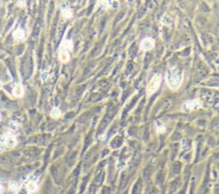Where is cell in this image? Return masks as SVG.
<instances>
[{
  "label": "cell",
  "instance_id": "cell-3",
  "mask_svg": "<svg viewBox=\"0 0 219 194\" xmlns=\"http://www.w3.org/2000/svg\"><path fill=\"white\" fill-rule=\"evenodd\" d=\"M202 106V103L200 99H193V100L187 101L182 104V110L183 112H190L191 110H197Z\"/></svg>",
  "mask_w": 219,
  "mask_h": 194
},
{
  "label": "cell",
  "instance_id": "cell-4",
  "mask_svg": "<svg viewBox=\"0 0 219 194\" xmlns=\"http://www.w3.org/2000/svg\"><path fill=\"white\" fill-rule=\"evenodd\" d=\"M154 45L155 41L152 38H145L141 42V49L144 51H150L154 47Z\"/></svg>",
  "mask_w": 219,
  "mask_h": 194
},
{
  "label": "cell",
  "instance_id": "cell-11",
  "mask_svg": "<svg viewBox=\"0 0 219 194\" xmlns=\"http://www.w3.org/2000/svg\"><path fill=\"white\" fill-rule=\"evenodd\" d=\"M51 116L52 118H58L61 116V111L58 108H54L51 111Z\"/></svg>",
  "mask_w": 219,
  "mask_h": 194
},
{
  "label": "cell",
  "instance_id": "cell-23",
  "mask_svg": "<svg viewBox=\"0 0 219 194\" xmlns=\"http://www.w3.org/2000/svg\"><path fill=\"white\" fill-rule=\"evenodd\" d=\"M5 135H6V137H7V138H8V137H11V136H14V135H13V134H12L11 132H7V133L5 134Z\"/></svg>",
  "mask_w": 219,
  "mask_h": 194
},
{
  "label": "cell",
  "instance_id": "cell-16",
  "mask_svg": "<svg viewBox=\"0 0 219 194\" xmlns=\"http://www.w3.org/2000/svg\"><path fill=\"white\" fill-rule=\"evenodd\" d=\"M166 128L165 127H164V125H159L158 127H157V132L159 133V134H164V132H165Z\"/></svg>",
  "mask_w": 219,
  "mask_h": 194
},
{
  "label": "cell",
  "instance_id": "cell-5",
  "mask_svg": "<svg viewBox=\"0 0 219 194\" xmlns=\"http://www.w3.org/2000/svg\"><path fill=\"white\" fill-rule=\"evenodd\" d=\"M58 58H59V60L63 62H68V61L69 60V53H68L67 50H64V49L61 50L59 51V54H58Z\"/></svg>",
  "mask_w": 219,
  "mask_h": 194
},
{
  "label": "cell",
  "instance_id": "cell-9",
  "mask_svg": "<svg viewBox=\"0 0 219 194\" xmlns=\"http://www.w3.org/2000/svg\"><path fill=\"white\" fill-rule=\"evenodd\" d=\"M5 144L8 147H14V146L15 145V144H16V138L14 137V136L8 137Z\"/></svg>",
  "mask_w": 219,
  "mask_h": 194
},
{
  "label": "cell",
  "instance_id": "cell-19",
  "mask_svg": "<svg viewBox=\"0 0 219 194\" xmlns=\"http://www.w3.org/2000/svg\"><path fill=\"white\" fill-rule=\"evenodd\" d=\"M6 140H7V137H6L5 134L0 136V143L1 144H4L6 142Z\"/></svg>",
  "mask_w": 219,
  "mask_h": 194
},
{
  "label": "cell",
  "instance_id": "cell-24",
  "mask_svg": "<svg viewBox=\"0 0 219 194\" xmlns=\"http://www.w3.org/2000/svg\"><path fill=\"white\" fill-rule=\"evenodd\" d=\"M4 152V146L0 145V152Z\"/></svg>",
  "mask_w": 219,
  "mask_h": 194
},
{
  "label": "cell",
  "instance_id": "cell-13",
  "mask_svg": "<svg viewBox=\"0 0 219 194\" xmlns=\"http://www.w3.org/2000/svg\"><path fill=\"white\" fill-rule=\"evenodd\" d=\"M19 127V124L17 123V121H11L10 122V128L12 131H16Z\"/></svg>",
  "mask_w": 219,
  "mask_h": 194
},
{
  "label": "cell",
  "instance_id": "cell-1",
  "mask_svg": "<svg viewBox=\"0 0 219 194\" xmlns=\"http://www.w3.org/2000/svg\"><path fill=\"white\" fill-rule=\"evenodd\" d=\"M166 83L172 90H177L183 80V72L177 68H173L166 73Z\"/></svg>",
  "mask_w": 219,
  "mask_h": 194
},
{
  "label": "cell",
  "instance_id": "cell-12",
  "mask_svg": "<svg viewBox=\"0 0 219 194\" xmlns=\"http://www.w3.org/2000/svg\"><path fill=\"white\" fill-rule=\"evenodd\" d=\"M17 182L16 181H14V180H11V181L9 183V189H10V191H14L17 189Z\"/></svg>",
  "mask_w": 219,
  "mask_h": 194
},
{
  "label": "cell",
  "instance_id": "cell-7",
  "mask_svg": "<svg viewBox=\"0 0 219 194\" xmlns=\"http://www.w3.org/2000/svg\"><path fill=\"white\" fill-rule=\"evenodd\" d=\"M23 92H24L23 87H22L21 84L15 85V88L13 90V94H14L15 97H22L23 95Z\"/></svg>",
  "mask_w": 219,
  "mask_h": 194
},
{
  "label": "cell",
  "instance_id": "cell-10",
  "mask_svg": "<svg viewBox=\"0 0 219 194\" xmlns=\"http://www.w3.org/2000/svg\"><path fill=\"white\" fill-rule=\"evenodd\" d=\"M72 47H73V43H72L71 40H64V43H63V49L64 50H71Z\"/></svg>",
  "mask_w": 219,
  "mask_h": 194
},
{
  "label": "cell",
  "instance_id": "cell-14",
  "mask_svg": "<svg viewBox=\"0 0 219 194\" xmlns=\"http://www.w3.org/2000/svg\"><path fill=\"white\" fill-rule=\"evenodd\" d=\"M63 15L64 18H70L72 16V11L69 9H66L63 11Z\"/></svg>",
  "mask_w": 219,
  "mask_h": 194
},
{
  "label": "cell",
  "instance_id": "cell-6",
  "mask_svg": "<svg viewBox=\"0 0 219 194\" xmlns=\"http://www.w3.org/2000/svg\"><path fill=\"white\" fill-rule=\"evenodd\" d=\"M26 188H27V191H28V193H32L37 190L38 185L35 181H33V180H30V181H28V184H27Z\"/></svg>",
  "mask_w": 219,
  "mask_h": 194
},
{
  "label": "cell",
  "instance_id": "cell-20",
  "mask_svg": "<svg viewBox=\"0 0 219 194\" xmlns=\"http://www.w3.org/2000/svg\"><path fill=\"white\" fill-rule=\"evenodd\" d=\"M60 9H61V10H62L63 11H64V10H66V9H68V8H67V5H66L65 4H60Z\"/></svg>",
  "mask_w": 219,
  "mask_h": 194
},
{
  "label": "cell",
  "instance_id": "cell-15",
  "mask_svg": "<svg viewBox=\"0 0 219 194\" xmlns=\"http://www.w3.org/2000/svg\"><path fill=\"white\" fill-rule=\"evenodd\" d=\"M117 1L118 0H107L108 3V6H110V7H116L117 6Z\"/></svg>",
  "mask_w": 219,
  "mask_h": 194
},
{
  "label": "cell",
  "instance_id": "cell-17",
  "mask_svg": "<svg viewBox=\"0 0 219 194\" xmlns=\"http://www.w3.org/2000/svg\"><path fill=\"white\" fill-rule=\"evenodd\" d=\"M49 77V74L48 72H43L42 74H41V79L43 81H46L47 79Z\"/></svg>",
  "mask_w": 219,
  "mask_h": 194
},
{
  "label": "cell",
  "instance_id": "cell-26",
  "mask_svg": "<svg viewBox=\"0 0 219 194\" xmlns=\"http://www.w3.org/2000/svg\"><path fill=\"white\" fill-rule=\"evenodd\" d=\"M2 87V83H1V81H0V88H1Z\"/></svg>",
  "mask_w": 219,
  "mask_h": 194
},
{
  "label": "cell",
  "instance_id": "cell-28",
  "mask_svg": "<svg viewBox=\"0 0 219 194\" xmlns=\"http://www.w3.org/2000/svg\"><path fill=\"white\" fill-rule=\"evenodd\" d=\"M0 5H1V3H0Z\"/></svg>",
  "mask_w": 219,
  "mask_h": 194
},
{
  "label": "cell",
  "instance_id": "cell-25",
  "mask_svg": "<svg viewBox=\"0 0 219 194\" xmlns=\"http://www.w3.org/2000/svg\"><path fill=\"white\" fill-rule=\"evenodd\" d=\"M6 181H7V180L4 179V178H2L1 179V182H3V183H4V182H6Z\"/></svg>",
  "mask_w": 219,
  "mask_h": 194
},
{
  "label": "cell",
  "instance_id": "cell-27",
  "mask_svg": "<svg viewBox=\"0 0 219 194\" xmlns=\"http://www.w3.org/2000/svg\"><path fill=\"white\" fill-rule=\"evenodd\" d=\"M128 1H129V2H132V1H134V0H128Z\"/></svg>",
  "mask_w": 219,
  "mask_h": 194
},
{
  "label": "cell",
  "instance_id": "cell-18",
  "mask_svg": "<svg viewBox=\"0 0 219 194\" xmlns=\"http://www.w3.org/2000/svg\"><path fill=\"white\" fill-rule=\"evenodd\" d=\"M17 5L19 6V7H24V6L26 5V2H25V0H18Z\"/></svg>",
  "mask_w": 219,
  "mask_h": 194
},
{
  "label": "cell",
  "instance_id": "cell-2",
  "mask_svg": "<svg viewBox=\"0 0 219 194\" xmlns=\"http://www.w3.org/2000/svg\"><path fill=\"white\" fill-rule=\"evenodd\" d=\"M161 80H162V77L159 74H155L152 78V80H150L149 84L147 85V87H146V94H147L148 96L152 95V94L158 89L159 85L161 84Z\"/></svg>",
  "mask_w": 219,
  "mask_h": 194
},
{
  "label": "cell",
  "instance_id": "cell-8",
  "mask_svg": "<svg viewBox=\"0 0 219 194\" xmlns=\"http://www.w3.org/2000/svg\"><path fill=\"white\" fill-rule=\"evenodd\" d=\"M13 35H14L15 39L21 40V39H23L25 38V32L22 28H17L14 32V33H13Z\"/></svg>",
  "mask_w": 219,
  "mask_h": 194
},
{
  "label": "cell",
  "instance_id": "cell-22",
  "mask_svg": "<svg viewBox=\"0 0 219 194\" xmlns=\"http://www.w3.org/2000/svg\"><path fill=\"white\" fill-rule=\"evenodd\" d=\"M4 192V187L2 186V185H0V194H2Z\"/></svg>",
  "mask_w": 219,
  "mask_h": 194
},
{
  "label": "cell",
  "instance_id": "cell-21",
  "mask_svg": "<svg viewBox=\"0 0 219 194\" xmlns=\"http://www.w3.org/2000/svg\"><path fill=\"white\" fill-rule=\"evenodd\" d=\"M101 4H102L104 7H107V6H108L107 0H102V1H101Z\"/></svg>",
  "mask_w": 219,
  "mask_h": 194
}]
</instances>
